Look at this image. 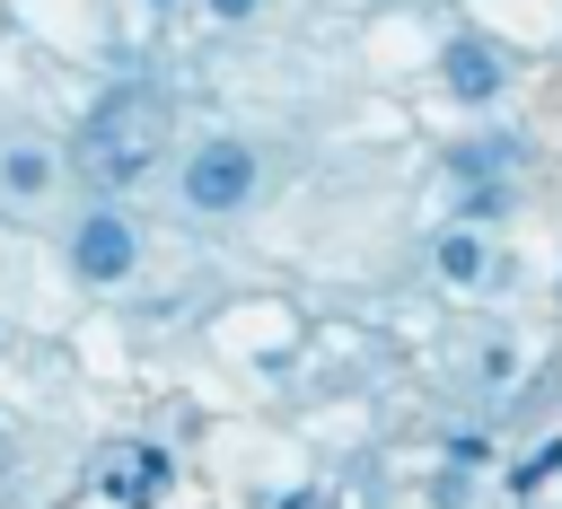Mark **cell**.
<instances>
[{
  "instance_id": "6da1fadb",
  "label": "cell",
  "mask_w": 562,
  "mask_h": 509,
  "mask_svg": "<svg viewBox=\"0 0 562 509\" xmlns=\"http://www.w3.org/2000/svg\"><path fill=\"white\" fill-rule=\"evenodd\" d=\"M167 132H176V114H167L158 88H114V97L79 123V167H88L97 184H140V176L167 158Z\"/></svg>"
},
{
  "instance_id": "277c9868",
  "label": "cell",
  "mask_w": 562,
  "mask_h": 509,
  "mask_svg": "<svg viewBox=\"0 0 562 509\" xmlns=\"http://www.w3.org/2000/svg\"><path fill=\"white\" fill-rule=\"evenodd\" d=\"M53 176H61V167H53V149H44V140H9V149H0V202L35 211V202L53 193Z\"/></svg>"
},
{
  "instance_id": "30bf717a",
  "label": "cell",
  "mask_w": 562,
  "mask_h": 509,
  "mask_svg": "<svg viewBox=\"0 0 562 509\" xmlns=\"http://www.w3.org/2000/svg\"><path fill=\"white\" fill-rule=\"evenodd\" d=\"M211 9H220V18H246V9H255V0H211Z\"/></svg>"
},
{
  "instance_id": "9c48e42d",
  "label": "cell",
  "mask_w": 562,
  "mask_h": 509,
  "mask_svg": "<svg viewBox=\"0 0 562 509\" xmlns=\"http://www.w3.org/2000/svg\"><path fill=\"white\" fill-rule=\"evenodd\" d=\"M544 474H562V439H544V448H536V456H527V474H518V491H536V483H544Z\"/></svg>"
},
{
  "instance_id": "52a82bcc",
  "label": "cell",
  "mask_w": 562,
  "mask_h": 509,
  "mask_svg": "<svg viewBox=\"0 0 562 509\" xmlns=\"http://www.w3.org/2000/svg\"><path fill=\"white\" fill-rule=\"evenodd\" d=\"M439 272H448V281H483V237H465V228L439 237Z\"/></svg>"
},
{
  "instance_id": "5b68a950",
  "label": "cell",
  "mask_w": 562,
  "mask_h": 509,
  "mask_svg": "<svg viewBox=\"0 0 562 509\" xmlns=\"http://www.w3.org/2000/svg\"><path fill=\"white\" fill-rule=\"evenodd\" d=\"M439 70H448V88H457L465 105H483V97H501V53H492L483 35H457Z\"/></svg>"
},
{
  "instance_id": "7a4b0ae2",
  "label": "cell",
  "mask_w": 562,
  "mask_h": 509,
  "mask_svg": "<svg viewBox=\"0 0 562 509\" xmlns=\"http://www.w3.org/2000/svg\"><path fill=\"white\" fill-rule=\"evenodd\" d=\"M255 176H263V167H255L246 140H202L193 167H184V202H193V211H237V202L255 193Z\"/></svg>"
},
{
  "instance_id": "ba28073f",
  "label": "cell",
  "mask_w": 562,
  "mask_h": 509,
  "mask_svg": "<svg viewBox=\"0 0 562 509\" xmlns=\"http://www.w3.org/2000/svg\"><path fill=\"white\" fill-rule=\"evenodd\" d=\"M509 158H518L509 140H465L457 149V176H483V167H509Z\"/></svg>"
},
{
  "instance_id": "3957f363",
  "label": "cell",
  "mask_w": 562,
  "mask_h": 509,
  "mask_svg": "<svg viewBox=\"0 0 562 509\" xmlns=\"http://www.w3.org/2000/svg\"><path fill=\"white\" fill-rule=\"evenodd\" d=\"M70 263H79V281H123V272L140 263V237H132V219H114V211L79 219V237H70Z\"/></svg>"
},
{
  "instance_id": "8992f818",
  "label": "cell",
  "mask_w": 562,
  "mask_h": 509,
  "mask_svg": "<svg viewBox=\"0 0 562 509\" xmlns=\"http://www.w3.org/2000/svg\"><path fill=\"white\" fill-rule=\"evenodd\" d=\"M105 483H114L123 500H158V491H167V456H158V448H114Z\"/></svg>"
}]
</instances>
